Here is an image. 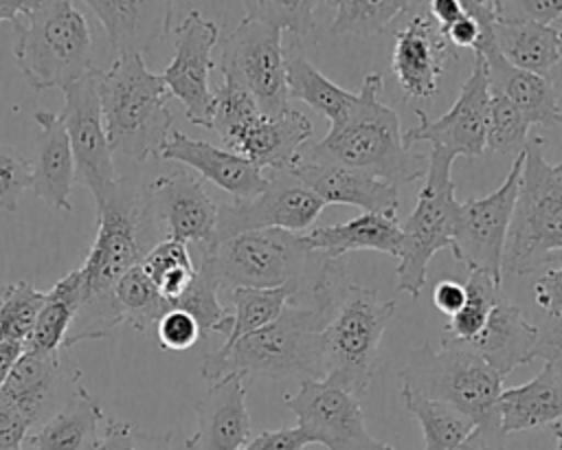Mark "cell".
<instances>
[{"instance_id": "7", "label": "cell", "mask_w": 562, "mask_h": 450, "mask_svg": "<svg viewBox=\"0 0 562 450\" xmlns=\"http://www.w3.org/2000/svg\"><path fill=\"white\" fill-rule=\"evenodd\" d=\"M544 138L527 140L518 198L514 204L503 272L522 277L547 266L555 250H562V178L542 151Z\"/></svg>"}, {"instance_id": "49", "label": "cell", "mask_w": 562, "mask_h": 450, "mask_svg": "<svg viewBox=\"0 0 562 450\" xmlns=\"http://www.w3.org/2000/svg\"><path fill=\"white\" fill-rule=\"evenodd\" d=\"M138 432L140 430L134 424L108 417L103 421L94 450H140Z\"/></svg>"}, {"instance_id": "60", "label": "cell", "mask_w": 562, "mask_h": 450, "mask_svg": "<svg viewBox=\"0 0 562 450\" xmlns=\"http://www.w3.org/2000/svg\"><path fill=\"white\" fill-rule=\"evenodd\" d=\"M553 169H555V173L562 178V160H560L558 165H553Z\"/></svg>"}, {"instance_id": "16", "label": "cell", "mask_w": 562, "mask_h": 450, "mask_svg": "<svg viewBox=\"0 0 562 450\" xmlns=\"http://www.w3.org/2000/svg\"><path fill=\"white\" fill-rule=\"evenodd\" d=\"M463 9L481 29L474 55H481L485 61L490 90L514 103L531 125H562V94L553 86L551 77L520 70L498 53L494 42V0H465Z\"/></svg>"}, {"instance_id": "33", "label": "cell", "mask_w": 562, "mask_h": 450, "mask_svg": "<svg viewBox=\"0 0 562 450\" xmlns=\"http://www.w3.org/2000/svg\"><path fill=\"white\" fill-rule=\"evenodd\" d=\"M81 292H83V277H81V270L75 268L68 274H64L46 292V303L22 349L37 351V353L64 351L68 329L81 303Z\"/></svg>"}, {"instance_id": "42", "label": "cell", "mask_w": 562, "mask_h": 450, "mask_svg": "<svg viewBox=\"0 0 562 450\" xmlns=\"http://www.w3.org/2000/svg\"><path fill=\"white\" fill-rule=\"evenodd\" d=\"M531 123L527 116L509 103L498 92L490 90V108H487V132H485V149L496 154H522L529 140Z\"/></svg>"}, {"instance_id": "4", "label": "cell", "mask_w": 562, "mask_h": 450, "mask_svg": "<svg viewBox=\"0 0 562 450\" xmlns=\"http://www.w3.org/2000/svg\"><path fill=\"white\" fill-rule=\"evenodd\" d=\"M171 99L160 75L145 66L143 55H119L99 72V101L112 154L145 162L160 156L173 130L167 108Z\"/></svg>"}, {"instance_id": "3", "label": "cell", "mask_w": 562, "mask_h": 450, "mask_svg": "<svg viewBox=\"0 0 562 450\" xmlns=\"http://www.w3.org/2000/svg\"><path fill=\"white\" fill-rule=\"evenodd\" d=\"M331 316L329 310L288 303L270 325L209 351L200 367L202 378L209 384L226 375L325 380L323 329Z\"/></svg>"}, {"instance_id": "53", "label": "cell", "mask_w": 562, "mask_h": 450, "mask_svg": "<svg viewBox=\"0 0 562 450\" xmlns=\"http://www.w3.org/2000/svg\"><path fill=\"white\" fill-rule=\"evenodd\" d=\"M441 31L452 48H472L474 50L479 44V37H481V29H479L476 20L470 18L468 13L461 20L452 22L450 26H443Z\"/></svg>"}, {"instance_id": "48", "label": "cell", "mask_w": 562, "mask_h": 450, "mask_svg": "<svg viewBox=\"0 0 562 450\" xmlns=\"http://www.w3.org/2000/svg\"><path fill=\"white\" fill-rule=\"evenodd\" d=\"M533 358L544 360V364H551L553 371L562 378V314L551 316L547 325L540 329Z\"/></svg>"}, {"instance_id": "36", "label": "cell", "mask_w": 562, "mask_h": 450, "mask_svg": "<svg viewBox=\"0 0 562 450\" xmlns=\"http://www.w3.org/2000/svg\"><path fill=\"white\" fill-rule=\"evenodd\" d=\"M463 288H465V303L454 316L448 318L441 336V347L461 345L474 338L483 329L494 303L503 296L501 283H496L494 279L481 272H470Z\"/></svg>"}, {"instance_id": "37", "label": "cell", "mask_w": 562, "mask_h": 450, "mask_svg": "<svg viewBox=\"0 0 562 450\" xmlns=\"http://www.w3.org/2000/svg\"><path fill=\"white\" fill-rule=\"evenodd\" d=\"M140 266L154 281L160 296L169 303V310L189 290L198 274V266H193L187 244L176 239L158 241Z\"/></svg>"}, {"instance_id": "55", "label": "cell", "mask_w": 562, "mask_h": 450, "mask_svg": "<svg viewBox=\"0 0 562 450\" xmlns=\"http://www.w3.org/2000/svg\"><path fill=\"white\" fill-rule=\"evenodd\" d=\"M169 441H171L169 432H145V430L138 432L140 450H171Z\"/></svg>"}, {"instance_id": "61", "label": "cell", "mask_w": 562, "mask_h": 450, "mask_svg": "<svg viewBox=\"0 0 562 450\" xmlns=\"http://www.w3.org/2000/svg\"><path fill=\"white\" fill-rule=\"evenodd\" d=\"M560 42H562V33H560Z\"/></svg>"}, {"instance_id": "35", "label": "cell", "mask_w": 562, "mask_h": 450, "mask_svg": "<svg viewBox=\"0 0 562 450\" xmlns=\"http://www.w3.org/2000/svg\"><path fill=\"white\" fill-rule=\"evenodd\" d=\"M228 296L235 312L231 314L233 327L224 345H233L239 338L277 320L283 307L288 305V301L292 299V290L290 288H266V290L235 288L228 292Z\"/></svg>"}, {"instance_id": "11", "label": "cell", "mask_w": 562, "mask_h": 450, "mask_svg": "<svg viewBox=\"0 0 562 450\" xmlns=\"http://www.w3.org/2000/svg\"><path fill=\"white\" fill-rule=\"evenodd\" d=\"M522 160L525 154H518L501 187L490 195L459 202L450 252L470 272L487 274L496 283L503 279V250L518 198Z\"/></svg>"}, {"instance_id": "28", "label": "cell", "mask_w": 562, "mask_h": 450, "mask_svg": "<svg viewBox=\"0 0 562 450\" xmlns=\"http://www.w3.org/2000/svg\"><path fill=\"white\" fill-rule=\"evenodd\" d=\"M105 419L99 402L79 384L24 443L29 450H94Z\"/></svg>"}, {"instance_id": "19", "label": "cell", "mask_w": 562, "mask_h": 450, "mask_svg": "<svg viewBox=\"0 0 562 450\" xmlns=\"http://www.w3.org/2000/svg\"><path fill=\"white\" fill-rule=\"evenodd\" d=\"M145 189L162 239L198 244L200 248L215 244L220 206L204 189L202 178L171 171L154 178Z\"/></svg>"}, {"instance_id": "14", "label": "cell", "mask_w": 562, "mask_h": 450, "mask_svg": "<svg viewBox=\"0 0 562 450\" xmlns=\"http://www.w3.org/2000/svg\"><path fill=\"white\" fill-rule=\"evenodd\" d=\"M323 200L316 198L292 171H268L266 187L250 200L220 206L215 244L246 230H307L321 211Z\"/></svg>"}, {"instance_id": "27", "label": "cell", "mask_w": 562, "mask_h": 450, "mask_svg": "<svg viewBox=\"0 0 562 450\" xmlns=\"http://www.w3.org/2000/svg\"><path fill=\"white\" fill-rule=\"evenodd\" d=\"M99 18L114 55H143L154 42L171 33L173 2L138 0H88L83 2Z\"/></svg>"}, {"instance_id": "29", "label": "cell", "mask_w": 562, "mask_h": 450, "mask_svg": "<svg viewBox=\"0 0 562 450\" xmlns=\"http://www.w3.org/2000/svg\"><path fill=\"white\" fill-rule=\"evenodd\" d=\"M303 244L310 250L325 252L329 257H345L351 250L371 248L400 257L402 250V226L397 215L386 213H362L345 224L321 226L310 233H301Z\"/></svg>"}, {"instance_id": "21", "label": "cell", "mask_w": 562, "mask_h": 450, "mask_svg": "<svg viewBox=\"0 0 562 450\" xmlns=\"http://www.w3.org/2000/svg\"><path fill=\"white\" fill-rule=\"evenodd\" d=\"M158 158L176 160L195 169L200 178L217 184L222 191L233 195L235 202L250 200L266 187V173L244 156L215 147L206 140H195L176 127L167 136Z\"/></svg>"}, {"instance_id": "8", "label": "cell", "mask_w": 562, "mask_h": 450, "mask_svg": "<svg viewBox=\"0 0 562 450\" xmlns=\"http://www.w3.org/2000/svg\"><path fill=\"white\" fill-rule=\"evenodd\" d=\"M397 305L393 299H380L375 288L351 283L338 303L331 320L323 329L325 380L364 395L378 367L380 340Z\"/></svg>"}, {"instance_id": "43", "label": "cell", "mask_w": 562, "mask_h": 450, "mask_svg": "<svg viewBox=\"0 0 562 450\" xmlns=\"http://www.w3.org/2000/svg\"><path fill=\"white\" fill-rule=\"evenodd\" d=\"M321 2L314 0H259L244 2L246 15L263 20L277 26L281 33H290L294 40H303L314 29V9Z\"/></svg>"}, {"instance_id": "47", "label": "cell", "mask_w": 562, "mask_h": 450, "mask_svg": "<svg viewBox=\"0 0 562 450\" xmlns=\"http://www.w3.org/2000/svg\"><path fill=\"white\" fill-rule=\"evenodd\" d=\"M310 439L299 426H281L250 437L239 450H305Z\"/></svg>"}, {"instance_id": "31", "label": "cell", "mask_w": 562, "mask_h": 450, "mask_svg": "<svg viewBox=\"0 0 562 450\" xmlns=\"http://www.w3.org/2000/svg\"><path fill=\"white\" fill-rule=\"evenodd\" d=\"M560 33L553 26H542L520 20L494 22V42L498 53L516 68L549 77V70L562 59Z\"/></svg>"}, {"instance_id": "15", "label": "cell", "mask_w": 562, "mask_h": 450, "mask_svg": "<svg viewBox=\"0 0 562 450\" xmlns=\"http://www.w3.org/2000/svg\"><path fill=\"white\" fill-rule=\"evenodd\" d=\"M171 35L176 48L160 77L169 94L182 103L187 119L193 125L211 130L215 97L209 77L215 68L213 48L220 40V26L193 9L171 29Z\"/></svg>"}, {"instance_id": "38", "label": "cell", "mask_w": 562, "mask_h": 450, "mask_svg": "<svg viewBox=\"0 0 562 450\" xmlns=\"http://www.w3.org/2000/svg\"><path fill=\"white\" fill-rule=\"evenodd\" d=\"M114 294L123 314V323H127L136 331H147L169 312V303L160 296L143 266L125 272L119 279Z\"/></svg>"}, {"instance_id": "34", "label": "cell", "mask_w": 562, "mask_h": 450, "mask_svg": "<svg viewBox=\"0 0 562 450\" xmlns=\"http://www.w3.org/2000/svg\"><path fill=\"white\" fill-rule=\"evenodd\" d=\"M404 408L419 421L424 435V450H450L461 443L476 426L470 417L450 404L415 395L400 389Z\"/></svg>"}, {"instance_id": "30", "label": "cell", "mask_w": 562, "mask_h": 450, "mask_svg": "<svg viewBox=\"0 0 562 450\" xmlns=\"http://www.w3.org/2000/svg\"><path fill=\"white\" fill-rule=\"evenodd\" d=\"M501 435L522 432L555 424L562 419V378L551 364L514 389H503L498 397Z\"/></svg>"}, {"instance_id": "6", "label": "cell", "mask_w": 562, "mask_h": 450, "mask_svg": "<svg viewBox=\"0 0 562 450\" xmlns=\"http://www.w3.org/2000/svg\"><path fill=\"white\" fill-rule=\"evenodd\" d=\"M400 389L450 404L474 421L490 446L503 437L498 415L503 378L468 349L419 345L400 371Z\"/></svg>"}, {"instance_id": "13", "label": "cell", "mask_w": 562, "mask_h": 450, "mask_svg": "<svg viewBox=\"0 0 562 450\" xmlns=\"http://www.w3.org/2000/svg\"><path fill=\"white\" fill-rule=\"evenodd\" d=\"M283 400L310 443L327 450H395L367 430L360 397L327 380L299 382V391Z\"/></svg>"}, {"instance_id": "1", "label": "cell", "mask_w": 562, "mask_h": 450, "mask_svg": "<svg viewBox=\"0 0 562 450\" xmlns=\"http://www.w3.org/2000/svg\"><path fill=\"white\" fill-rule=\"evenodd\" d=\"M158 241H162V235L145 184L119 178L105 204L97 211V235L86 261L79 266L83 277L81 303L64 349L83 340L105 338L123 323L114 288L125 272L145 261Z\"/></svg>"}, {"instance_id": "51", "label": "cell", "mask_w": 562, "mask_h": 450, "mask_svg": "<svg viewBox=\"0 0 562 450\" xmlns=\"http://www.w3.org/2000/svg\"><path fill=\"white\" fill-rule=\"evenodd\" d=\"M31 430V424L18 410L0 406V450H20Z\"/></svg>"}, {"instance_id": "18", "label": "cell", "mask_w": 562, "mask_h": 450, "mask_svg": "<svg viewBox=\"0 0 562 450\" xmlns=\"http://www.w3.org/2000/svg\"><path fill=\"white\" fill-rule=\"evenodd\" d=\"M79 369H70L61 351L37 353L22 349L0 386V406L18 410L35 430L79 386Z\"/></svg>"}, {"instance_id": "40", "label": "cell", "mask_w": 562, "mask_h": 450, "mask_svg": "<svg viewBox=\"0 0 562 450\" xmlns=\"http://www.w3.org/2000/svg\"><path fill=\"white\" fill-rule=\"evenodd\" d=\"M336 7L331 20L334 35H360L369 37L382 33L400 13L408 11L417 2L406 0H338L327 2Z\"/></svg>"}, {"instance_id": "44", "label": "cell", "mask_w": 562, "mask_h": 450, "mask_svg": "<svg viewBox=\"0 0 562 450\" xmlns=\"http://www.w3.org/2000/svg\"><path fill=\"white\" fill-rule=\"evenodd\" d=\"M31 189V160L0 143V211L15 213L20 195Z\"/></svg>"}, {"instance_id": "22", "label": "cell", "mask_w": 562, "mask_h": 450, "mask_svg": "<svg viewBox=\"0 0 562 450\" xmlns=\"http://www.w3.org/2000/svg\"><path fill=\"white\" fill-rule=\"evenodd\" d=\"M195 432L184 441L187 450H239L250 439L246 406V378L226 375L195 402Z\"/></svg>"}, {"instance_id": "59", "label": "cell", "mask_w": 562, "mask_h": 450, "mask_svg": "<svg viewBox=\"0 0 562 450\" xmlns=\"http://www.w3.org/2000/svg\"><path fill=\"white\" fill-rule=\"evenodd\" d=\"M551 430H553V437L558 441V450H562V421L551 424Z\"/></svg>"}, {"instance_id": "9", "label": "cell", "mask_w": 562, "mask_h": 450, "mask_svg": "<svg viewBox=\"0 0 562 450\" xmlns=\"http://www.w3.org/2000/svg\"><path fill=\"white\" fill-rule=\"evenodd\" d=\"M454 156L441 147L428 154V169L417 193L415 209L400 222L402 250L395 268V283L402 292L417 299L426 285V270L432 255L452 246L459 202L452 182Z\"/></svg>"}, {"instance_id": "54", "label": "cell", "mask_w": 562, "mask_h": 450, "mask_svg": "<svg viewBox=\"0 0 562 450\" xmlns=\"http://www.w3.org/2000/svg\"><path fill=\"white\" fill-rule=\"evenodd\" d=\"M430 4V15L432 20L443 29V26H450L452 22L461 20L465 15V9H463V2L461 0H432L428 2Z\"/></svg>"}, {"instance_id": "10", "label": "cell", "mask_w": 562, "mask_h": 450, "mask_svg": "<svg viewBox=\"0 0 562 450\" xmlns=\"http://www.w3.org/2000/svg\"><path fill=\"white\" fill-rule=\"evenodd\" d=\"M220 72L244 86L263 116H281L290 108L283 33L277 26L244 15L222 44Z\"/></svg>"}, {"instance_id": "39", "label": "cell", "mask_w": 562, "mask_h": 450, "mask_svg": "<svg viewBox=\"0 0 562 450\" xmlns=\"http://www.w3.org/2000/svg\"><path fill=\"white\" fill-rule=\"evenodd\" d=\"M46 303V292L26 279L7 283L0 292V342L22 347Z\"/></svg>"}, {"instance_id": "46", "label": "cell", "mask_w": 562, "mask_h": 450, "mask_svg": "<svg viewBox=\"0 0 562 450\" xmlns=\"http://www.w3.org/2000/svg\"><path fill=\"white\" fill-rule=\"evenodd\" d=\"M498 20H520L551 26L562 15V0H494Z\"/></svg>"}, {"instance_id": "57", "label": "cell", "mask_w": 562, "mask_h": 450, "mask_svg": "<svg viewBox=\"0 0 562 450\" xmlns=\"http://www.w3.org/2000/svg\"><path fill=\"white\" fill-rule=\"evenodd\" d=\"M31 0H0V22H13L29 9Z\"/></svg>"}, {"instance_id": "12", "label": "cell", "mask_w": 562, "mask_h": 450, "mask_svg": "<svg viewBox=\"0 0 562 450\" xmlns=\"http://www.w3.org/2000/svg\"><path fill=\"white\" fill-rule=\"evenodd\" d=\"M99 68L64 90L61 119L68 132L75 180L86 187L94 198V211H101L108 193L119 180L112 149L103 127L101 101H99Z\"/></svg>"}, {"instance_id": "2", "label": "cell", "mask_w": 562, "mask_h": 450, "mask_svg": "<svg viewBox=\"0 0 562 450\" xmlns=\"http://www.w3.org/2000/svg\"><path fill=\"white\" fill-rule=\"evenodd\" d=\"M382 86V75L369 72L347 112L329 123L327 136L299 158L349 167L393 187L426 176L428 156L406 147L397 112L380 101Z\"/></svg>"}, {"instance_id": "25", "label": "cell", "mask_w": 562, "mask_h": 450, "mask_svg": "<svg viewBox=\"0 0 562 450\" xmlns=\"http://www.w3.org/2000/svg\"><path fill=\"white\" fill-rule=\"evenodd\" d=\"M35 156L31 160V191L61 213L72 211L70 191L75 184V158L61 112L37 110Z\"/></svg>"}, {"instance_id": "24", "label": "cell", "mask_w": 562, "mask_h": 450, "mask_svg": "<svg viewBox=\"0 0 562 450\" xmlns=\"http://www.w3.org/2000/svg\"><path fill=\"white\" fill-rule=\"evenodd\" d=\"M540 336V327L531 325L522 310L514 305L505 294L494 303L483 329L461 347L485 360L503 380L520 364L533 360V349Z\"/></svg>"}, {"instance_id": "5", "label": "cell", "mask_w": 562, "mask_h": 450, "mask_svg": "<svg viewBox=\"0 0 562 450\" xmlns=\"http://www.w3.org/2000/svg\"><path fill=\"white\" fill-rule=\"evenodd\" d=\"M11 24L13 57L33 90L59 88L64 92L94 70L90 26L77 2L31 0Z\"/></svg>"}, {"instance_id": "26", "label": "cell", "mask_w": 562, "mask_h": 450, "mask_svg": "<svg viewBox=\"0 0 562 450\" xmlns=\"http://www.w3.org/2000/svg\"><path fill=\"white\" fill-rule=\"evenodd\" d=\"M312 132V121L303 112L288 108L281 116H257L228 149L261 171H288L299 160Z\"/></svg>"}, {"instance_id": "58", "label": "cell", "mask_w": 562, "mask_h": 450, "mask_svg": "<svg viewBox=\"0 0 562 450\" xmlns=\"http://www.w3.org/2000/svg\"><path fill=\"white\" fill-rule=\"evenodd\" d=\"M450 450H492V446H490L487 437L479 428H474L461 443H457Z\"/></svg>"}, {"instance_id": "56", "label": "cell", "mask_w": 562, "mask_h": 450, "mask_svg": "<svg viewBox=\"0 0 562 450\" xmlns=\"http://www.w3.org/2000/svg\"><path fill=\"white\" fill-rule=\"evenodd\" d=\"M22 353V347L18 345H7V342H0V386L9 373V369L13 367V362L18 360V356Z\"/></svg>"}, {"instance_id": "32", "label": "cell", "mask_w": 562, "mask_h": 450, "mask_svg": "<svg viewBox=\"0 0 562 450\" xmlns=\"http://www.w3.org/2000/svg\"><path fill=\"white\" fill-rule=\"evenodd\" d=\"M285 55V83L288 97L307 103L312 110L323 114L329 123L338 121L347 108L353 103L356 92H349L327 79L303 53L301 40L283 46Z\"/></svg>"}, {"instance_id": "50", "label": "cell", "mask_w": 562, "mask_h": 450, "mask_svg": "<svg viewBox=\"0 0 562 450\" xmlns=\"http://www.w3.org/2000/svg\"><path fill=\"white\" fill-rule=\"evenodd\" d=\"M536 303L551 316L562 314V268H547L533 285Z\"/></svg>"}, {"instance_id": "23", "label": "cell", "mask_w": 562, "mask_h": 450, "mask_svg": "<svg viewBox=\"0 0 562 450\" xmlns=\"http://www.w3.org/2000/svg\"><path fill=\"white\" fill-rule=\"evenodd\" d=\"M292 171L323 204H351L364 213H386L397 215L400 193L397 187L367 176L362 171L329 165V162H307L296 160Z\"/></svg>"}, {"instance_id": "45", "label": "cell", "mask_w": 562, "mask_h": 450, "mask_svg": "<svg viewBox=\"0 0 562 450\" xmlns=\"http://www.w3.org/2000/svg\"><path fill=\"white\" fill-rule=\"evenodd\" d=\"M156 336L158 345L167 351H184L198 342L202 336V329L198 320L184 312V310H169L158 323H156Z\"/></svg>"}, {"instance_id": "52", "label": "cell", "mask_w": 562, "mask_h": 450, "mask_svg": "<svg viewBox=\"0 0 562 450\" xmlns=\"http://www.w3.org/2000/svg\"><path fill=\"white\" fill-rule=\"evenodd\" d=\"M432 303L448 318L454 316L465 303V288L459 281H439L432 290Z\"/></svg>"}, {"instance_id": "17", "label": "cell", "mask_w": 562, "mask_h": 450, "mask_svg": "<svg viewBox=\"0 0 562 450\" xmlns=\"http://www.w3.org/2000/svg\"><path fill=\"white\" fill-rule=\"evenodd\" d=\"M487 108H490V81L485 61L474 55L470 77L463 81L461 92L452 108L439 119H428L424 110L415 108L417 125L404 132L406 147L415 143H432L448 154L457 156H481L485 151L487 132Z\"/></svg>"}, {"instance_id": "62", "label": "cell", "mask_w": 562, "mask_h": 450, "mask_svg": "<svg viewBox=\"0 0 562 450\" xmlns=\"http://www.w3.org/2000/svg\"><path fill=\"white\" fill-rule=\"evenodd\" d=\"M20 450H22V448H20Z\"/></svg>"}, {"instance_id": "20", "label": "cell", "mask_w": 562, "mask_h": 450, "mask_svg": "<svg viewBox=\"0 0 562 450\" xmlns=\"http://www.w3.org/2000/svg\"><path fill=\"white\" fill-rule=\"evenodd\" d=\"M450 57H457L432 15H415L395 33L391 68L406 99H430Z\"/></svg>"}, {"instance_id": "41", "label": "cell", "mask_w": 562, "mask_h": 450, "mask_svg": "<svg viewBox=\"0 0 562 450\" xmlns=\"http://www.w3.org/2000/svg\"><path fill=\"white\" fill-rule=\"evenodd\" d=\"M215 108H213V123L211 130L220 134L226 149L233 145V140L257 119L261 116L255 99L250 92L239 86L231 77H222V83L213 90Z\"/></svg>"}]
</instances>
